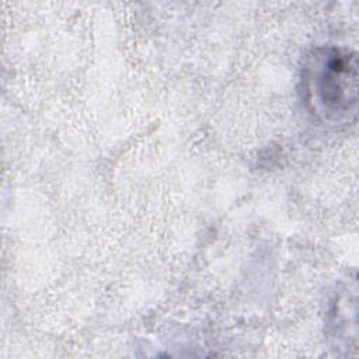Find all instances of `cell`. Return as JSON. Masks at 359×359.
I'll return each mask as SVG.
<instances>
[{"mask_svg": "<svg viewBox=\"0 0 359 359\" xmlns=\"http://www.w3.org/2000/svg\"><path fill=\"white\" fill-rule=\"evenodd\" d=\"M307 102L328 121H342L355 114L358 95V59L351 50L337 48L317 52L304 73Z\"/></svg>", "mask_w": 359, "mask_h": 359, "instance_id": "6da1fadb", "label": "cell"}]
</instances>
